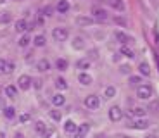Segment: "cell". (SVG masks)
<instances>
[{
  "label": "cell",
  "instance_id": "obj_2",
  "mask_svg": "<svg viewBox=\"0 0 159 138\" xmlns=\"http://www.w3.org/2000/svg\"><path fill=\"white\" fill-rule=\"evenodd\" d=\"M99 105H100V100H99L97 95H88L87 99H85V107H87V109L95 110V109H99Z\"/></svg>",
  "mask_w": 159,
  "mask_h": 138
},
{
  "label": "cell",
  "instance_id": "obj_30",
  "mask_svg": "<svg viewBox=\"0 0 159 138\" xmlns=\"http://www.w3.org/2000/svg\"><path fill=\"white\" fill-rule=\"evenodd\" d=\"M88 130H90V124H87V122H83L81 126H78V133H81V135H87Z\"/></svg>",
  "mask_w": 159,
  "mask_h": 138
},
{
  "label": "cell",
  "instance_id": "obj_8",
  "mask_svg": "<svg viewBox=\"0 0 159 138\" xmlns=\"http://www.w3.org/2000/svg\"><path fill=\"white\" fill-rule=\"evenodd\" d=\"M114 38L118 40L119 43H123V45H126V43H130V42H131V38L128 35H125L123 31H116L114 33Z\"/></svg>",
  "mask_w": 159,
  "mask_h": 138
},
{
  "label": "cell",
  "instance_id": "obj_42",
  "mask_svg": "<svg viewBox=\"0 0 159 138\" xmlns=\"http://www.w3.org/2000/svg\"><path fill=\"white\" fill-rule=\"evenodd\" d=\"M147 138H157V136H156V135H149Z\"/></svg>",
  "mask_w": 159,
  "mask_h": 138
},
{
  "label": "cell",
  "instance_id": "obj_29",
  "mask_svg": "<svg viewBox=\"0 0 159 138\" xmlns=\"http://www.w3.org/2000/svg\"><path fill=\"white\" fill-rule=\"evenodd\" d=\"M30 42H31V38H30L28 35L21 36V40H19V47H28V45H30Z\"/></svg>",
  "mask_w": 159,
  "mask_h": 138
},
{
  "label": "cell",
  "instance_id": "obj_32",
  "mask_svg": "<svg viewBox=\"0 0 159 138\" xmlns=\"http://www.w3.org/2000/svg\"><path fill=\"white\" fill-rule=\"evenodd\" d=\"M12 71H14V64H12V62H5V67H4V73H7V74H11Z\"/></svg>",
  "mask_w": 159,
  "mask_h": 138
},
{
  "label": "cell",
  "instance_id": "obj_36",
  "mask_svg": "<svg viewBox=\"0 0 159 138\" xmlns=\"http://www.w3.org/2000/svg\"><path fill=\"white\" fill-rule=\"evenodd\" d=\"M19 121H21V122H26V121H30V114H21Z\"/></svg>",
  "mask_w": 159,
  "mask_h": 138
},
{
  "label": "cell",
  "instance_id": "obj_43",
  "mask_svg": "<svg viewBox=\"0 0 159 138\" xmlns=\"http://www.w3.org/2000/svg\"><path fill=\"white\" fill-rule=\"evenodd\" d=\"M0 107H4V100L0 99Z\"/></svg>",
  "mask_w": 159,
  "mask_h": 138
},
{
  "label": "cell",
  "instance_id": "obj_16",
  "mask_svg": "<svg viewBox=\"0 0 159 138\" xmlns=\"http://www.w3.org/2000/svg\"><path fill=\"white\" fill-rule=\"evenodd\" d=\"M78 81L81 83V85H92V76L87 74V73H81V74L78 76Z\"/></svg>",
  "mask_w": 159,
  "mask_h": 138
},
{
  "label": "cell",
  "instance_id": "obj_20",
  "mask_svg": "<svg viewBox=\"0 0 159 138\" xmlns=\"http://www.w3.org/2000/svg\"><path fill=\"white\" fill-rule=\"evenodd\" d=\"M56 67L59 69V71H66V69H68V60L66 59H57L56 60Z\"/></svg>",
  "mask_w": 159,
  "mask_h": 138
},
{
  "label": "cell",
  "instance_id": "obj_34",
  "mask_svg": "<svg viewBox=\"0 0 159 138\" xmlns=\"http://www.w3.org/2000/svg\"><path fill=\"white\" fill-rule=\"evenodd\" d=\"M33 87H35L36 90H40V88L43 87V81H42V79H38V78H36V79H33Z\"/></svg>",
  "mask_w": 159,
  "mask_h": 138
},
{
  "label": "cell",
  "instance_id": "obj_3",
  "mask_svg": "<svg viewBox=\"0 0 159 138\" xmlns=\"http://www.w3.org/2000/svg\"><path fill=\"white\" fill-rule=\"evenodd\" d=\"M52 36H54V40H56V42H64V40L69 36V33H68V29H66V28H54Z\"/></svg>",
  "mask_w": 159,
  "mask_h": 138
},
{
  "label": "cell",
  "instance_id": "obj_10",
  "mask_svg": "<svg viewBox=\"0 0 159 138\" xmlns=\"http://www.w3.org/2000/svg\"><path fill=\"white\" fill-rule=\"evenodd\" d=\"M36 69H38V71H42V73L48 71V69H50V62H48L47 59H42V60H38V62H36Z\"/></svg>",
  "mask_w": 159,
  "mask_h": 138
},
{
  "label": "cell",
  "instance_id": "obj_25",
  "mask_svg": "<svg viewBox=\"0 0 159 138\" xmlns=\"http://www.w3.org/2000/svg\"><path fill=\"white\" fill-rule=\"evenodd\" d=\"M130 116H135V118H142V116H145V110L142 109V107H135V109L130 112Z\"/></svg>",
  "mask_w": 159,
  "mask_h": 138
},
{
  "label": "cell",
  "instance_id": "obj_41",
  "mask_svg": "<svg viewBox=\"0 0 159 138\" xmlns=\"http://www.w3.org/2000/svg\"><path fill=\"white\" fill-rule=\"evenodd\" d=\"M75 138H85V135H81V133H78V131H76V133H75Z\"/></svg>",
  "mask_w": 159,
  "mask_h": 138
},
{
  "label": "cell",
  "instance_id": "obj_6",
  "mask_svg": "<svg viewBox=\"0 0 159 138\" xmlns=\"http://www.w3.org/2000/svg\"><path fill=\"white\" fill-rule=\"evenodd\" d=\"M149 124H151V122H149L147 119H137L135 122H131L130 126L133 128V130H147Z\"/></svg>",
  "mask_w": 159,
  "mask_h": 138
},
{
  "label": "cell",
  "instance_id": "obj_27",
  "mask_svg": "<svg viewBox=\"0 0 159 138\" xmlns=\"http://www.w3.org/2000/svg\"><path fill=\"white\" fill-rule=\"evenodd\" d=\"M35 130L38 131V133H43V131L47 130V124H45L43 121H36L35 122Z\"/></svg>",
  "mask_w": 159,
  "mask_h": 138
},
{
  "label": "cell",
  "instance_id": "obj_37",
  "mask_svg": "<svg viewBox=\"0 0 159 138\" xmlns=\"http://www.w3.org/2000/svg\"><path fill=\"white\" fill-rule=\"evenodd\" d=\"M119 71L123 73V74H128V73H130V66H121V69H119Z\"/></svg>",
  "mask_w": 159,
  "mask_h": 138
},
{
  "label": "cell",
  "instance_id": "obj_39",
  "mask_svg": "<svg viewBox=\"0 0 159 138\" xmlns=\"http://www.w3.org/2000/svg\"><path fill=\"white\" fill-rule=\"evenodd\" d=\"M4 67H5V60L0 59V71H4Z\"/></svg>",
  "mask_w": 159,
  "mask_h": 138
},
{
  "label": "cell",
  "instance_id": "obj_1",
  "mask_svg": "<svg viewBox=\"0 0 159 138\" xmlns=\"http://www.w3.org/2000/svg\"><path fill=\"white\" fill-rule=\"evenodd\" d=\"M137 97L142 100H149L152 97V88L149 87V85H140L139 88H137Z\"/></svg>",
  "mask_w": 159,
  "mask_h": 138
},
{
  "label": "cell",
  "instance_id": "obj_33",
  "mask_svg": "<svg viewBox=\"0 0 159 138\" xmlns=\"http://www.w3.org/2000/svg\"><path fill=\"white\" fill-rule=\"evenodd\" d=\"M139 83H142V79H140V76H130V85H139Z\"/></svg>",
  "mask_w": 159,
  "mask_h": 138
},
{
  "label": "cell",
  "instance_id": "obj_13",
  "mask_svg": "<svg viewBox=\"0 0 159 138\" xmlns=\"http://www.w3.org/2000/svg\"><path fill=\"white\" fill-rule=\"evenodd\" d=\"M5 95H7L9 99H16V97H17V88L14 87V85L5 87Z\"/></svg>",
  "mask_w": 159,
  "mask_h": 138
},
{
  "label": "cell",
  "instance_id": "obj_4",
  "mask_svg": "<svg viewBox=\"0 0 159 138\" xmlns=\"http://www.w3.org/2000/svg\"><path fill=\"white\" fill-rule=\"evenodd\" d=\"M121 118H123V110H121V107L114 105V107L109 109V119H111V121L118 122V121H121Z\"/></svg>",
  "mask_w": 159,
  "mask_h": 138
},
{
  "label": "cell",
  "instance_id": "obj_44",
  "mask_svg": "<svg viewBox=\"0 0 159 138\" xmlns=\"http://www.w3.org/2000/svg\"><path fill=\"white\" fill-rule=\"evenodd\" d=\"M156 59H157V67H159V54H157V57H156Z\"/></svg>",
  "mask_w": 159,
  "mask_h": 138
},
{
  "label": "cell",
  "instance_id": "obj_22",
  "mask_svg": "<svg viewBox=\"0 0 159 138\" xmlns=\"http://www.w3.org/2000/svg\"><path fill=\"white\" fill-rule=\"evenodd\" d=\"M4 116L7 119H12L16 116V109H14V107H4Z\"/></svg>",
  "mask_w": 159,
  "mask_h": 138
},
{
  "label": "cell",
  "instance_id": "obj_24",
  "mask_svg": "<svg viewBox=\"0 0 159 138\" xmlns=\"http://www.w3.org/2000/svg\"><path fill=\"white\" fill-rule=\"evenodd\" d=\"M76 67H78V69H88V67H90V60L88 59L78 60V62H76Z\"/></svg>",
  "mask_w": 159,
  "mask_h": 138
},
{
  "label": "cell",
  "instance_id": "obj_38",
  "mask_svg": "<svg viewBox=\"0 0 159 138\" xmlns=\"http://www.w3.org/2000/svg\"><path fill=\"white\" fill-rule=\"evenodd\" d=\"M9 21H11V16H9V14H5V16L2 17V23H9Z\"/></svg>",
  "mask_w": 159,
  "mask_h": 138
},
{
  "label": "cell",
  "instance_id": "obj_15",
  "mask_svg": "<svg viewBox=\"0 0 159 138\" xmlns=\"http://www.w3.org/2000/svg\"><path fill=\"white\" fill-rule=\"evenodd\" d=\"M26 29H30V28H28V23H26L24 19H19V21L16 23V31H17V33H24Z\"/></svg>",
  "mask_w": 159,
  "mask_h": 138
},
{
  "label": "cell",
  "instance_id": "obj_7",
  "mask_svg": "<svg viewBox=\"0 0 159 138\" xmlns=\"http://www.w3.org/2000/svg\"><path fill=\"white\" fill-rule=\"evenodd\" d=\"M92 14H93V16H95V19H99V21L107 19V12L104 11L102 7H93V9H92Z\"/></svg>",
  "mask_w": 159,
  "mask_h": 138
},
{
  "label": "cell",
  "instance_id": "obj_31",
  "mask_svg": "<svg viewBox=\"0 0 159 138\" xmlns=\"http://www.w3.org/2000/svg\"><path fill=\"white\" fill-rule=\"evenodd\" d=\"M50 118L54 119V121H61L62 114H61V110H50Z\"/></svg>",
  "mask_w": 159,
  "mask_h": 138
},
{
  "label": "cell",
  "instance_id": "obj_19",
  "mask_svg": "<svg viewBox=\"0 0 159 138\" xmlns=\"http://www.w3.org/2000/svg\"><path fill=\"white\" fill-rule=\"evenodd\" d=\"M121 55H125V57H128V59H133V57H135L133 50H131L130 47H126V45H123V47H121Z\"/></svg>",
  "mask_w": 159,
  "mask_h": 138
},
{
  "label": "cell",
  "instance_id": "obj_17",
  "mask_svg": "<svg viewBox=\"0 0 159 138\" xmlns=\"http://www.w3.org/2000/svg\"><path fill=\"white\" fill-rule=\"evenodd\" d=\"M85 47V42L81 36H76L75 40H73V48H76V50H81V48Z\"/></svg>",
  "mask_w": 159,
  "mask_h": 138
},
{
  "label": "cell",
  "instance_id": "obj_11",
  "mask_svg": "<svg viewBox=\"0 0 159 138\" xmlns=\"http://www.w3.org/2000/svg\"><path fill=\"white\" fill-rule=\"evenodd\" d=\"M52 104H54L56 107L64 105V104H66V97H64V95H61V93L54 95V97H52Z\"/></svg>",
  "mask_w": 159,
  "mask_h": 138
},
{
  "label": "cell",
  "instance_id": "obj_23",
  "mask_svg": "<svg viewBox=\"0 0 159 138\" xmlns=\"http://www.w3.org/2000/svg\"><path fill=\"white\" fill-rule=\"evenodd\" d=\"M109 4H111V7H114L116 11H123L125 9V4L121 0H109Z\"/></svg>",
  "mask_w": 159,
  "mask_h": 138
},
{
  "label": "cell",
  "instance_id": "obj_26",
  "mask_svg": "<svg viewBox=\"0 0 159 138\" xmlns=\"http://www.w3.org/2000/svg\"><path fill=\"white\" fill-rule=\"evenodd\" d=\"M33 43H35L36 47H43V45H45V36H43V35L35 36V40H33Z\"/></svg>",
  "mask_w": 159,
  "mask_h": 138
},
{
  "label": "cell",
  "instance_id": "obj_12",
  "mask_svg": "<svg viewBox=\"0 0 159 138\" xmlns=\"http://www.w3.org/2000/svg\"><path fill=\"white\" fill-rule=\"evenodd\" d=\"M76 24H78V26H90V24H93V19H92V17L80 16V17H76Z\"/></svg>",
  "mask_w": 159,
  "mask_h": 138
},
{
  "label": "cell",
  "instance_id": "obj_5",
  "mask_svg": "<svg viewBox=\"0 0 159 138\" xmlns=\"http://www.w3.org/2000/svg\"><path fill=\"white\" fill-rule=\"evenodd\" d=\"M17 83H19V88H21V90H28V88L31 87L33 79L30 78L28 74H23V76H19V79H17Z\"/></svg>",
  "mask_w": 159,
  "mask_h": 138
},
{
  "label": "cell",
  "instance_id": "obj_9",
  "mask_svg": "<svg viewBox=\"0 0 159 138\" xmlns=\"http://www.w3.org/2000/svg\"><path fill=\"white\" fill-rule=\"evenodd\" d=\"M56 9H57V12L64 14V12L69 11V2H68V0H59V2H57V5H56Z\"/></svg>",
  "mask_w": 159,
  "mask_h": 138
},
{
  "label": "cell",
  "instance_id": "obj_35",
  "mask_svg": "<svg viewBox=\"0 0 159 138\" xmlns=\"http://www.w3.org/2000/svg\"><path fill=\"white\" fill-rule=\"evenodd\" d=\"M52 135H54V130H52V128H47V130L42 133V136H43V138H48V136H52Z\"/></svg>",
  "mask_w": 159,
  "mask_h": 138
},
{
  "label": "cell",
  "instance_id": "obj_45",
  "mask_svg": "<svg viewBox=\"0 0 159 138\" xmlns=\"http://www.w3.org/2000/svg\"><path fill=\"white\" fill-rule=\"evenodd\" d=\"M4 2H5V0H0V4H4Z\"/></svg>",
  "mask_w": 159,
  "mask_h": 138
},
{
  "label": "cell",
  "instance_id": "obj_14",
  "mask_svg": "<svg viewBox=\"0 0 159 138\" xmlns=\"http://www.w3.org/2000/svg\"><path fill=\"white\" fill-rule=\"evenodd\" d=\"M64 131H66V133H76V131H78V126H76L73 121H66L64 122Z\"/></svg>",
  "mask_w": 159,
  "mask_h": 138
},
{
  "label": "cell",
  "instance_id": "obj_21",
  "mask_svg": "<svg viewBox=\"0 0 159 138\" xmlns=\"http://www.w3.org/2000/svg\"><path fill=\"white\" fill-rule=\"evenodd\" d=\"M56 87L59 88V90H68V83H66V79L64 78H56Z\"/></svg>",
  "mask_w": 159,
  "mask_h": 138
},
{
  "label": "cell",
  "instance_id": "obj_18",
  "mask_svg": "<svg viewBox=\"0 0 159 138\" xmlns=\"http://www.w3.org/2000/svg\"><path fill=\"white\" fill-rule=\"evenodd\" d=\"M139 71H140V74H143V76H149V74H151V67H149V64H147V62H140V66H139Z\"/></svg>",
  "mask_w": 159,
  "mask_h": 138
},
{
  "label": "cell",
  "instance_id": "obj_28",
  "mask_svg": "<svg viewBox=\"0 0 159 138\" xmlns=\"http://www.w3.org/2000/svg\"><path fill=\"white\" fill-rule=\"evenodd\" d=\"M104 95H106V99H112V97L116 95V88L114 87H107L106 91H104Z\"/></svg>",
  "mask_w": 159,
  "mask_h": 138
},
{
  "label": "cell",
  "instance_id": "obj_40",
  "mask_svg": "<svg viewBox=\"0 0 159 138\" xmlns=\"http://www.w3.org/2000/svg\"><path fill=\"white\" fill-rule=\"evenodd\" d=\"M43 12H45V14H47V16H50L52 9H50V7H45V9H43Z\"/></svg>",
  "mask_w": 159,
  "mask_h": 138
}]
</instances>
